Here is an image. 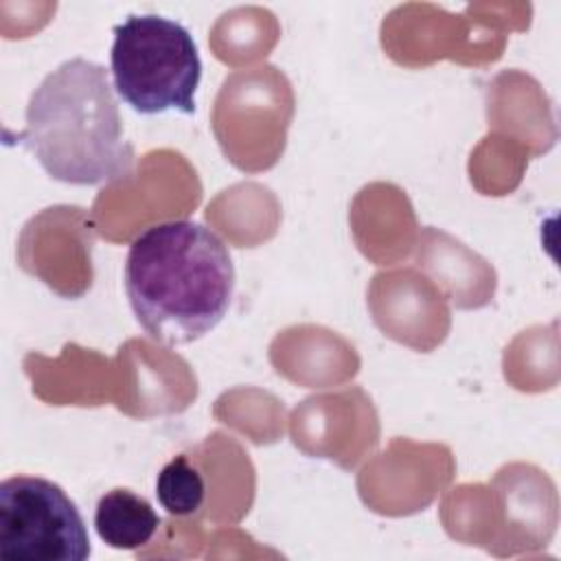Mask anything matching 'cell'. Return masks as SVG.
<instances>
[{"instance_id":"obj_1","label":"cell","mask_w":561,"mask_h":561,"mask_svg":"<svg viewBox=\"0 0 561 561\" xmlns=\"http://www.w3.org/2000/svg\"><path fill=\"white\" fill-rule=\"evenodd\" d=\"M123 283L145 333L160 344L180 346L210 333L228 313L234 263L215 230L171 219L134 237Z\"/></svg>"},{"instance_id":"obj_2","label":"cell","mask_w":561,"mask_h":561,"mask_svg":"<svg viewBox=\"0 0 561 561\" xmlns=\"http://www.w3.org/2000/svg\"><path fill=\"white\" fill-rule=\"evenodd\" d=\"M26 125L15 136L48 178L75 186H103L134 173V147L110 75L101 64L72 57L31 92Z\"/></svg>"},{"instance_id":"obj_3","label":"cell","mask_w":561,"mask_h":561,"mask_svg":"<svg viewBox=\"0 0 561 561\" xmlns=\"http://www.w3.org/2000/svg\"><path fill=\"white\" fill-rule=\"evenodd\" d=\"M114 92L138 114H193L202 79L197 44L186 26L156 13L127 15L110 50Z\"/></svg>"},{"instance_id":"obj_4","label":"cell","mask_w":561,"mask_h":561,"mask_svg":"<svg viewBox=\"0 0 561 561\" xmlns=\"http://www.w3.org/2000/svg\"><path fill=\"white\" fill-rule=\"evenodd\" d=\"M90 535L66 491L39 476L0 482V557L4 561H85Z\"/></svg>"},{"instance_id":"obj_5","label":"cell","mask_w":561,"mask_h":561,"mask_svg":"<svg viewBox=\"0 0 561 561\" xmlns=\"http://www.w3.org/2000/svg\"><path fill=\"white\" fill-rule=\"evenodd\" d=\"M158 528L160 517L151 502L129 489H112L96 502L94 530L114 550H138L153 539Z\"/></svg>"},{"instance_id":"obj_6","label":"cell","mask_w":561,"mask_h":561,"mask_svg":"<svg viewBox=\"0 0 561 561\" xmlns=\"http://www.w3.org/2000/svg\"><path fill=\"white\" fill-rule=\"evenodd\" d=\"M156 497L173 517H191L206 502V480L186 454L173 456L156 478Z\"/></svg>"}]
</instances>
